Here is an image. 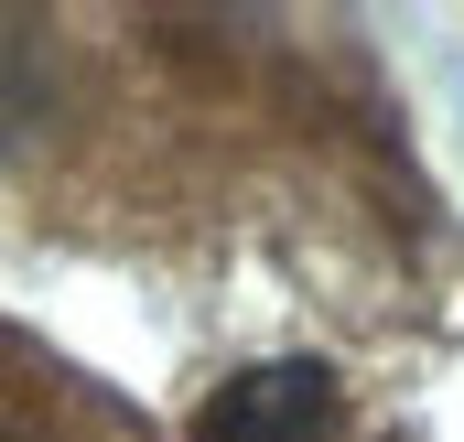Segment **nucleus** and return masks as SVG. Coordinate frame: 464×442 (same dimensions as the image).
Returning <instances> with one entry per match:
<instances>
[{"mask_svg": "<svg viewBox=\"0 0 464 442\" xmlns=\"http://www.w3.org/2000/svg\"><path fill=\"white\" fill-rule=\"evenodd\" d=\"M335 378L314 367V356H270V367H248L227 378L206 410H195V432L184 442H335Z\"/></svg>", "mask_w": 464, "mask_h": 442, "instance_id": "obj_1", "label": "nucleus"}, {"mask_svg": "<svg viewBox=\"0 0 464 442\" xmlns=\"http://www.w3.org/2000/svg\"><path fill=\"white\" fill-rule=\"evenodd\" d=\"M0 442H11V432H0Z\"/></svg>", "mask_w": 464, "mask_h": 442, "instance_id": "obj_2", "label": "nucleus"}]
</instances>
